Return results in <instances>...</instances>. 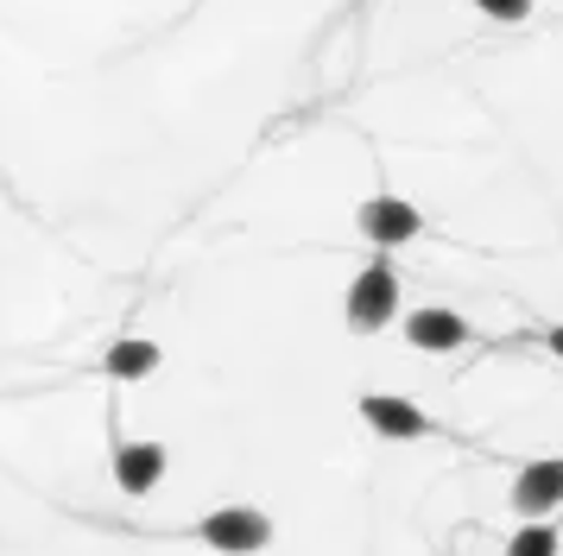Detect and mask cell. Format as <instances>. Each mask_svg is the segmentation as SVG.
<instances>
[{
  "label": "cell",
  "mask_w": 563,
  "mask_h": 556,
  "mask_svg": "<svg viewBox=\"0 0 563 556\" xmlns=\"http://www.w3.org/2000/svg\"><path fill=\"white\" fill-rule=\"evenodd\" d=\"M544 348H551V354L563 360V323H551V329H544Z\"/></svg>",
  "instance_id": "8fae6325"
},
{
  "label": "cell",
  "mask_w": 563,
  "mask_h": 556,
  "mask_svg": "<svg viewBox=\"0 0 563 556\" xmlns=\"http://www.w3.org/2000/svg\"><path fill=\"white\" fill-rule=\"evenodd\" d=\"M349 329L355 335H374V329L393 323V310H399V278H393V266L386 259H374L367 273H355V285H349Z\"/></svg>",
  "instance_id": "7a4b0ae2"
},
{
  "label": "cell",
  "mask_w": 563,
  "mask_h": 556,
  "mask_svg": "<svg viewBox=\"0 0 563 556\" xmlns=\"http://www.w3.org/2000/svg\"><path fill=\"white\" fill-rule=\"evenodd\" d=\"M197 537H203L209 551H222V556H260L266 544H273V519H266L260 505H222V512L203 519Z\"/></svg>",
  "instance_id": "6da1fadb"
},
{
  "label": "cell",
  "mask_w": 563,
  "mask_h": 556,
  "mask_svg": "<svg viewBox=\"0 0 563 556\" xmlns=\"http://www.w3.org/2000/svg\"><path fill=\"white\" fill-rule=\"evenodd\" d=\"M563 505V455L551 462H526V475L512 480V512H558Z\"/></svg>",
  "instance_id": "52a82bcc"
},
{
  "label": "cell",
  "mask_w": 563,
  "mask_h": 556,
  "mask_svg": "<svg viewBox=\"0 0 563 556\" xmlns=\"http://www.w3.org/2000/svg\"><path fill=\"white\" fill-rule=\"evenodd\" d=\"M355 222H361V234H367L374 247H406V241H418L424 215H418L406 197H367L355 209Z\"/></svg>",
  "instance_id": "3957f363"
},
{
  "label": "cell",
  "mask_w": 563,
  "mask_h": 556,
  "mask_svg": "<svg viewBox=\"0 0 563 556\" xmlns=\"http://www.w3.org/2000/svg\"><path fill=\"white\" fill-rule=\"evenodd\" d=\"M165 462H172L165 443H121L114 449V487L140 500V493H153L158 480H165Z\"/></svg>",
  "instance_id": "8992f818"
},
{
  "label": "cell",
  "mask_w": 563,
  "mask_h": 556,
  "mask_svg": "<svg viewBox=\"0 0 563 556\" xmlns=\"http://www.w3.org/2000/svg\"><path fill=\"white\" fill-rule=\"evenodd\" d=\"M406 342L411 348H424V354H456L475 342V329L462 323L456 310H411L406 316Z\"/></svg>",
  "instance_id": "5b68a950"
},
{
  "label": "cell",
  "mask_w": 563,
  "mask_h": 556,
  "mask_svg": "<svg viewBox=\"0 0 563 556\" xmlns=\"http://www.w3.org/2000/svg\"><path fill=\"white\" fill-rule=\"evenodd\" d=\"M487 20H507V25H519V20H532V0H475Z\"/></svg>",
  "instance_id": "30bf717a"
},
{
  "label": "cell",
  "mask_w": 563,
  "mask_h": 556,
  "mask_svg": "<svg viewBox=\"0 0 563 556\" xmlns=\"http://www.w3.org/2000/svg\"><path fill=\"white\" fill-rule=\"evenodd\" d=\"M355 411H361V424L374 430V436H393V443L431 436V418H424V411H418L411 399H399V392H367Z\"/></svg>",
  "instance_id": "277c9868"
},
{
  "label": "cell",
  "mask_w": 563,
  "mask_h": 556,
  "mask_svg": "<svg viewBox=\"0 0 563 556\" xmlns=\"http://www.w3.org/2000/svg\"><path fill=\"white\" fill-rule=\"evenodd\" d=\"M158 360H165V354H158V342H140V335H121V342H114V348H108V379H146V374H158Z\"/></svg>",
  "instance_id": "ba28073f"
},
{
  "label": "cell",
  "mask_w": 563,
  "mask_h": 556,
  "mask_svg": "<svg viewBox=\"0 0 563 556\" xmlns=\"http://www.w3.org/2000/svg\"><path fill=\"white\" fill-rule=\"evenodd\" d=\"M558 551H563V537H558V525H544V519L519 525L512 544H507V556H558Z\"/></svg>",
  "instance_id": "9c48e42d"
}]
</instances>
